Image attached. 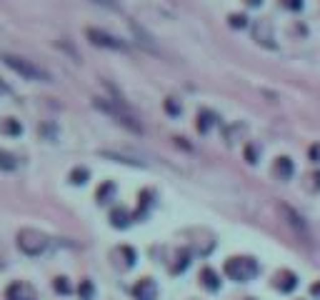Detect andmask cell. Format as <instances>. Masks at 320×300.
Segmentation results:
<instances>
[{
    "label": "cell",
    "instance_id": "cell-3",
    "mask_svg": "<svg viewBox=\"0 0 320 300\" xmlns=\"http://www.w3.org/2000/svg\"><path fill=\"white\" fill-rule=\"evenodd\" d=\"M225 275L238 283H248L258 275V263L253 258H230L225 263Z\"/></svg>",
    "mask_w": 320,
    "mask_h": 300
},
{
    "label": "cell",
    "instance_id": "cell-11",
    "mask_svg": "<svg viewBox=\"0 0 320 300\" xmlns=\"http://www.w3.org/2000/svg\"><path fill=\"white\" fill-rule=\"evenodd\" d=\"M295 285H298V278H295V273H288V270H283V273L278 275V280H275V288L283 290V293L293 290Z\"/></svg>",
    "mask_w": 320,
    "mask_h": 300
},
{
    "label": "cell",
    "instance_id": "cell-9",
    "mask_svg": "<svg viewBox=\"0 0 320 300\" xmlns=\"http://www.w3.org/2000/svg\"><path fill=\"white\" fill-rule=\"evenodd\" d=\"M273 173H275L280 180H290V178L295 175V165H293L290 158H278L275 165H273Z\"/></svg>",
    "mask_w": 320,
    "mask_h": 300
},
{
    "label": "cell",
    "instance_id": "cell-18",
    "mask_svg": "<svg viewBox=\"0 0 320 300\" xmlns=\"http://www.w3.org/2000/svg\"><path fill=\"white\" fill-rule=\"evenodd\" d=\"M78 293H80V298H83V300H93L95 288H93V283H90V280H83V283H80V288H78Z\"/></svg>",
    "mask_w": 320,
    "mask_h": 300
},
{
    "label": "cell",
    "instance_id": "cell-20",
    "mask_svg": "<svg viewBox=\"0 0 320 300\" xmlns=\"http://www.w3.org/2000/svg\"><path fill=\"white\" fill-rule=\"evenodd\" d=\"M280 210H283V213H285V215H288V223H290V225H295V228H298V230H305V225L300 223V218H298V215H295V213H293V210H288V208H285V205H280Z\"/></svg>",
    "mask_w": 320,
    "mask_h": 300
},
{
    "label": "cell",
    "instance_id": "cell-22",
    "mask_svg": "<svg viewBox=\"0 0 320 300\" xmlns=\"http://www.w3.org/2000/svg\"><path fill=\"white\" fill-rule=\"evenodd\" d=\"M185 268H188V253L183 250V253L178 255V265L173 268V273H180V270H185Z\"/></svg>",
    "mask_w": 320,
    "mask_h": 300
},
{
    "label": "cell",
    "instance_id": "cell-17",
    "mask_svg": "<svg viewBox=\"0 0 320 300\" xmlns=\"http://www.w3.org/2000/svg\"><path fill=\"white\" fill-rule=\"evenodd\" d=\"M70 183H75V185L88 183V170H85V168H73V173H70Z\"/></svg>",
    "mask_w": 320,
    "mask_h": 300
},
{
    "label": "cell",
    "instance_id": "cell-27",
    "mask_svg": "<svg viewBox=\"0 0 320 300\" xmlns=\"http://www.w3.org/2000/svg\"><path fill=\"white\" fill-rule=\"evenodd\" d=\"M245 3H248V5H260L263 0H245Z\"/></svg>",
    "mask_w": 320,
    "mask_h": 300
},
{
    "label": "cell",
    "instance_id": "cell-26",
    "mask_svg": "<svg viewBox=\"0 0 320 300\" xmlns=\"http://www.w3.org/2000/svg\"><path fill=\"white\" fill-rule=\"evenodd\" d=\"M310 293H313V298H318V300H320V283H315V285L310 288Z\"/></svg>",
    "mask_w": 320,
    "mask_h": 300
},
{
    "label": "cell",
    "instance_id": "cell-24",
    "mask_svg": "<svg viewBox=\"0 0 320 300\" xmlns=\"http://www.w3.org/2000/svg\"><path fill=\"white\" fill-rule=\"evenodd\" d=\"M245 160H248V163H258V148L255 145H248V148H245Z\"/></svg>",
    "mask_w": 320,
    "mask_h": 300
},
{
    "label": "cell",
    "instance_id": "cell-23",
    "mask_svg": "<svg viewBox=\"0 0 320 300\" xmlns=\"http://www.w3.org/2000/svg\"><path fill=\"white\" fill-rule=\"evenodd\" d=\"M230 25L233 28H245L248 25V18L245 15H230Z\"/></svg>",
    "mask_w": 320,
    "mask_h": 300
},
{
    "label": "cell",
    "instance_id": "cell-1",
    "mask_svg": "<svg viewBox=\"0 0 320 300\" xmlns=\"http://www.w3.org/2000/svg\"><path fill=\"white\" fill-rule=\"evenodd\" d=\"M95 108H100V110H105L110 118H115L120 125H125L128 130L133 133H140L143 128L138 125V120H135V115L130 113L128 108L120 103V100H105V98H95Z\"/></svg>",
    "mask_w": 320,
    "mask_h": 300
},
{
    "label": "cell",
    "instance_id": "cell-14",
    "mask_svg": "<svg viewBox=\"0 0 320 300\" xmlns=\"http://www.w3.org/2000/svg\"><path fill=\"white\" fill-rule=\"evenodd\" d=\"M0 133L3 135H20L23 133V125L18 123V120H13V118H5V120H0Z\"/></svg>",
    "mask_w": 320,
    "mask_h": 300
},
{
    "label": "cell",
    "instance_id": "cell-6",
    "mask_svg": "<svg viewBox=\"0 0 320 300\" xmlns=\"http://www.w3.org/2000/svg\"><path fill=\"white\" fill-rule=\"evenodd\" d=\"M253 33H255V40L260 45L275 48V43H273V30H270V23H268V20H258L255 25H253Z\"/></svg>",
    "mask_w": 320,
    "mask_h": 300
},
{
    "label": "cell",
    "instance_id": "cell-15",
    "mask_svg": "<svg viewBox=\"0 0 320 300\" xmlns=\"http://www.w3.org/2000/svg\"><path fill=\"white\" fill-rule=\"evenodd\" d=\"M113 195H115V185L113 183H105V185L98 188V203H108V200H113Z\"/></svg>",
    "mask_w": 320,
    "mask_h": 300
},
{
    "label": "cell",
    "instance_id": "cell-21",
    "mask_svg": "<svg viewBox=\"0 0 320 300\" xmlns=\"http://www.w3.org/2000/svg\"><path fill=\"white\" fill-rule=\"evenodd\" d=\"M53 288H55V293H60V295H68L73 288L68 285V280L65 278H55V283H53Z\"/></svg>",
    "mask_w": 320,
    "mask_h": 300
},
{
    "label": "cell",
    "instance_id": "cell-19",
    "mask_svg": "<svg viewBox=\"0 0 320 300\" xmlns=\"http://www.w3.org/2000/svg\"><path fill=\"white\" fill-rule=\"evenodd\" d=\"M165 113L173 115V118H178V115L183 113V108H180V103H178L175 98H168V100H165Z\"/></svg>",
    "mask_w": 320,
    "mask_h": 300
},
{
    "label": "cell",
    "instance_id": "cell-10",
    "mask_svg": "<svg viewBox=\"0 0 320 300\" xmlns=\"http://www.w3.org/2000/svg\"><path fill=\"white\" fill-rule=\"evenodd\" d=\"M200 283H203V288H208V290H218V288H220V278H218V273H215L213 268H203Z\"/></svg>",
    "mask_w": 320,
    "mask_h": 300
},
{
    "label": "cell",
    "instance_id": "cell-4",
    "mask_svg": "<svg viewBox=\"0 0 320 300\" xmlns=\"http://www.w3.org/2000/svg\"><path fill=\"white\" fill-rule=\"evenodd\" d=\"M18 248L25 253V255H40L45 248H48V238L33 228H25L18 233Z\"/></svg>",
    "mask_w": 320,
    "mask_h": 300
},
{
    "label": "cell",
    "instance_id": "cell-16",
    "mask_svg": "<svg viewBox=\"0 0 320 300\" xmlns=\"http://www.w3.org/2000/svg\"><path fill=\"white\" fill-rule=\"evenodd\" d=\"M15 155H10V153H5V150H0V170H15Z\"/></svg>",
    "mask_w": 320,
    "mask_h": 300
},
{
    "label": "cell",
    "instance_id": "cell-12",
    "mask_svg": "<svg viewBox=\"0 0 320 300\" xmlns=\"http://www.w3.org/2000/svg\"><path fill=\"white\" fill-rule=\"evenodd\" d=\"M130 220H133V215H130L125 208H113L110 210V223H113V228H128Z\"/></svg>",
    "mask_w": 320,
    "mask_h": 300
},
{
    "label": "cell",
    "instance_id": "cell-7",
    "mask_svg": "<svg viewBox=\"0 0 320 300\" xmlns=\"http://www.w3.org/2000/svg\"><path fill=\"white\" fill-rule=\"evenodd\" d=\"M5 298L8 300H38L35 298V293H33V288L25 285V283H13V285L8 288Z\"/></svg>",
    "mask_w": 320,
    "mask_h": 300
},
{
    "label": "cell",
    "instance_id": "cell-5",
    "mask_svg": "<svg viewBox=\"0 0 320 300\" xmlns=\"http://www.w3.org/2000/svg\"><path fill=\"white\" fill-rule=\"evenodd\" d=\"M88 38H90V43H95V45H100V48L128 50V45H125L123 40H118V38H113V35H108V33H103V30H98V28H88Z\"/></svg>",
    "mask_w": 320,
    "mask_h": 300
},
{
    "label": "cell",
    "instance_id": "cell-13",
    "mask_svg": "<svg viewBox=\"0 0 320 300\" xmlns=\"http://www.w3.org/2000/svg\"><path fill=\"white\" fill-rule=\"evenodd\" d=\"M215 120H218V118H215L210 110H200V113H198V130H200L203 135L210 133V128L215 125Z\"/></svg>",
    "mask_w": 320,
    "mask_h": 300
},
{
    "label": "cell",
    "instance_id": "cell-8",
    "mask_svg": "<svg viewBox=\"0 0 320 300\" xmlns=\"http://www.w3.org/2000/svg\"><path fill=\"white\" fill-rule=\"evenodd\" d=\"M133 295L138 300H155L158 295V288H155V283L153 280H148V278H143L135 288H133Z\"/></svg>",
    "mask_w": 320,
    "mask_h": 300
},
{
    "label": "cell",
    "instance_id": "cell-2",
    "mask_svg": "<svg viewBox=\"0 0 320 300\" xmlns=\"http://www.w3.org/2000/svg\"><path fill=\"white\" fill-rule=\"evenodd\" d=\"M0 60L10 68V70H15V73L20 75V78H25V80H40V83H48L50 80V75L45 73V70H40L38 65H33L30 60H25V58H18V55H0Z\"/></svg>",
    "mask_w": 320,
    "mask_h": 300
},
{
    "label": "cell",
    "instance_id": "cell-25",
    "mask_svg": "<svg viewBox=\"0 0 320 300\" xmlns=\"http://www.w3.org/2000/svg\"><path fill=\"white\" fill-rule=\"evenodd\" d=\"M285 8H290V10H300V8H303V0H285Z\"/></svg>",
    "mask_w": 320,
    "mask_h": 300
}]
</instances>
